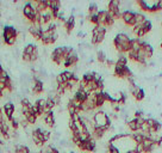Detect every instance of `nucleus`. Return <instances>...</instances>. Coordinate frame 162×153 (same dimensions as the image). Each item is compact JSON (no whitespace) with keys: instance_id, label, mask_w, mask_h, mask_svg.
<instances>
[{"instance_id":"f257e3e1","label":"nucleus","mask_w":162,"mask_h":153,"mask_svg":"<svg viewBox=\"0 0 162 153\" xmlns=\"http://www.w3.org/2000/svg\"><path fill=\"white\" fill-rule=\"evenodd\" d=\"M113 46L120 54L129 53L131 50V38L126 34L119 32L113 38Z\"/></svg>"},{"instance_id":"f03ea898","label":"nucleus","mask_w":162,"mask_h":153,"mask_svg":"<svg viewBox=\"0 0 162 153\" xmlns=\"http://www.w3.org/2000/svg\"><path fill=\"white\" fill-rule=\"evenodd\" d=\"M93 125L94 127H100L104 128L106 132L111 128V120L110 117L104 112V111H98L94 114L93 116Z\"/></svg>"},{"instance_id":"7ed1b4c3","label":"nucleus","mask_w":162,"mask_h":153,"mask_svg":"<svg viewBox=\"0 0 162 153\" xmlns=\"http://www.w3.org/2000/svg\"><path fill=\"white\" fill-rule=\"evenodd\" d=\"M106 31H107V29L105 26H94L93 28L92 38H91V42H92L93 46H97V44H99L104 41Z\"/></svg>"},{"instance_id":"20e7f679","label":"nucleus","mask_w":162,"mask_h":153,"mask_svg":"<svg viewBox=\"0 0 162 153\" xmlns=\"http://www.w3.org/2000/svg\"><path fill=\"white\" fill-rule=\"evenodd\" d=\"M120 1L119 0H111L107 5V12L115 18V19H122V10L119 7Z\"/></svg>"},{"instance_id":"39448f33","label":"nucleus","mask_w":162,"mask_h":153,"mask_svg":"<svg viewBox=\"0 0 162 153\" xmlns=\"http://www.w3.org/2000/svg\"><path fill=\"white\" fill-rule=\"evenodd\" d=\"M113 74L118 78H130L132 76V72L131 70L126 66H119V65H115V70H113Z\"/></svg>"},{"instance_id":"423d86ee","label":"nucleus","mask_w":162,"mask_h":153,"mask_svg":"<svg viewBox=\"0 0 162 153\" xmlns=\"http://www.w3.org/2000/svg\"><path fill=\"white\" fill-rule=\"evenodd\" d=\"M36 10L31 6V4L30 2H26L25 5H24L23 7V15L24 17L26 18V21L30 23V24H32V22L35 21V17H36Z\"/></svg>"},{"instance_id":"0eeeda50","label":"nucleus","mask_w":162,"mask_h":153,"mask_svg":"<svg viewBox=\"0 0 162 153\" xmlns=\"http://www.w3.org/2000/svg\"><path fill=\"white\" fill-rule=\"evenodd\" d=\"M122 21L124 22V24L126 26H134L136 25V21H135V12L130 11V10H125L122 13Z\"/></svg>"},{"instance_id":"6e6552de","label":"nucleus","mask_w":162,"mask_h":153,"mask_svg":"<svg viewBox=\"0 0 162 153\" xmlns=\"http://www.w3.org/2000/svg\"><path fill=\"white\" fill-rule=\"evenodd\" d=\"M18 37V31L13 28V26L6 25L4 26V30H2V38H4V42H7L8 40L11 38H17Z\"/></svg>"},{"instance_id":"1a4fd4ad","label":"nucleus","mask_w":162,"mask_h":153,"mask_svg":"<svg viewBox=\"0 0 162 153\" xmlns=\"http://www.w3.org/2000/svg\"><path fill=\"white\" fill-rule=\"evenodd\" d=\"M81 151H86V152H94L95 151V140L94 139H90L86 141H81V144L78 146Z\"/></svg>"},{"instance_id":"9d476101","label":"nucleus","mask_w":162,"mask_h":153,"mask_svg":"<svg viewBox=\"0 0 162 153\" xmlns=\"http://www.w3.org/2000/svg\"><path fill=\"white\" fill-rule=\"evenodd\" d=\"M78 61H79V55H78V53L74 50V49H71V51L69 53V55L67 56V59H66L65 62H63V66H65V67L74 66V65L78 63Z\"/></svg>"},{"instance_id":"9b49d317","label":"nucleus","mask_w":162,"mask_h":153,"mask_svg":"<svg viewBox=\"0 0 162 153\" xmlns=\"http://www.w3.org/2000/svg\"><path fill=\"white\" fill-rule=\"evenodd\" d=\"M32 91H33V93H36V95H40V93H42V92L44 91V84H43V81H42L40 78H37V76H35L33 80H32Z\"/></svg>"},{"instance_id":"f8f14e48","label":"nucleus","mask_w":162,"mask_h":153,"mask_svg":"<svg viewBox=\"0 0 162 153\" xmlns=\"http://www.w3.org/2000/svg\"><path fill=\"white\" fill-rule=\"evenodd\" d=\"M2 110L5 112V115L7 116V120L11 121L13 119V115H14V110H16V106L14 104L11 102H6L2 106Z\"/></svg>"},{"instance_id":"ddd939ff","label":"nucleus","mask_w":162,"mask_h":153,"mask_svg":"<svg viewBox=\"0 0 162 153\" xmlns=\"http://www.w3.org/2000/svg\"><path fill=\"white\" fill-rule=\"evenodd\" d=\"M130 90H131V95L135 97V99L137 102H141V101L144 99L145 93H144V90L143 89H141L138 86H134V87H130Z\"/></svg>"},{"instance_id":"4468645a","label":"nucleus","mask_w":162,"mask_h":153,"mask_svg":"<svg viewBox=\"0 0 162 153\" xmlns=\"http://www.w3.org/2000/svg\"><path fill=\"white\" fill-rule=\"evenodd\" d=\"M147 122L149 125L151 134H155V133H157L161 129V123L157 120H155V119H147Z\"/></svg>"},{"instance_id":"2eb2a0df","label":"nucleus","mask_w":162,"mask_h":153,"mask_svg":"<svg viewBox=\"0 0 162 153\" xmlns=\"http://www.w3.org/2000/svg\"><path fill=\"white\" fill-rule=\"evenodd\" d=\"M63 25H65V29H66L67 34H70L71 30H73L74 26H75V17H74V16H70L69 18L66 19V22L63 23Z\"/></svg>"},{"instance_id":"dca6fc26","label":"nucleus","mask_w":162,"mask_h":153,"mask_svg":"<svg viewBox=\"0 0 162 153\" xmlns=\"http://www.w3.org/2000/svg\"><path fill=\"white\" fill-rule=\"evenodd\" d=\"M109 17V12L107 10H100L98 12V22H99V26H104L106 19Z\"/></svg>"},{"instance_id":"f3484780","label":"nucleus","mask_w":162,"mask_h":153,"mask_svg":"<svg viewBox=\"0 0 162 153\" xmlns=\"http://www.w3.org/2000/svg\"><path fill=\"white\" fill-rule=\"evenodd\" d=\"M43 119H44V122H46V126L54 127V125H55V116H54V112L52 111L44 114L43 115Z\"/></svg>"},{"instance_id":"a211bd4d","label":"nucleus","mask_w":162,"mask_h":153,"mask_svg":"<svg viewBox=\"0 0 162 153\" xmlns=\"http://www.w3.org/2000/svg\"><path fill=\"white\" fill-rule=\"evenodd\" d=\"M105 129L104 128H100V127H94L92 130V138L94 140H99V139H101L103 136H104V134H105Z\"/></svg>"},{"instance_id":"6ab92c4d","label":"nucleus","mask_w":162,"mask_h":153,"mask_svg":"<svg viewBox=\"0 0 162 153\" xmlns=\"http://www.w3.org/2000/svg\"><path fill=\"white\" fill-rule=\"evenodd\" d=\"M130 136H131V139L134 140V142H135L136 145H137V144H142V142L145 140V138H147L142 132H136V133L131 134Z\"/></svg>"},{"instance_id":"aec40b11","label":"nucleus","mask_w":162,"mask_h":153,"mask_svg":"<svg viewBox=\"0 0 162 153\" xmlns=\"http://www.w3.org/2000/svg\"><path fill=\"white\" fill-rule=\"evenodd\" d=\"M128 127H129V129H130L131 132H134V133L141 130V125L138 123L137 119H132V120L128 121Z\"/></svg>"},{"instance_id":"412c9836","label":"nucleus","mask_w":162,"mask_h":153,"mask_svg":"<svg viewBox=\"0 0 162 153\" xmlns=\"http://www.w3.org/2000/svg\"><path fill=\"white\" fill-rule=\"evenodd\" d=\"M48 7H49L52 12L61 11V10H60V7H61V2L57 1V0H48Z\"/></svg>"},{"instance_id":"4be33fe9","label":"nucleus","mask_w":162,"mask_h":153,"mask_svg":"<svg viewBox=\"0 0 162 153\" xmlns=\"http://www.w3.org/2000/svg\"><path fill=\"white\" fill-rule=\"evenodd\" d=\"M142 42L143 41L139 38H131V50L138 53L141 49V46H142Z\"/></svg>"},{"instance_id":"5701e85b","label":"nucleus","mask_w":162,"mask_h":153,"mask_svg":"<svg viewBox=\"0 0 162 153\" xmlns=\"http://www.w3.org/2000/svg\"><path fill=\"white\" fill-rule=\"evenodd\" d=\"M137 5L139 6V8H141V10L147 11V12H150L151 2H148V1H145V0H138V1H137Z\"/></svg>"},{"instance_id":"b1692460","label":"nucleus","mask_w":162,"mask_h":153,"mask_svg":"<svg viewBox=\"0 0 162 153\" xmlns=\"http://www.w3.org/2000/svg\"><path fill=\"white\" fill-rule=\"evenodd\" d=\"M24 119L27 121V123H29V125H35V123H36V121H37V116H36V115H33V114H30V112L24 114Z\"/></svg>"},{"instance_id":"393cba45","label":"nucleus","mask_w":162,"mask_h":153,"mask_svg":"<svg viewBox=\"0 0 162 153\" xmlns=\"http://www.w3.org/2000/svg\"><path fill=\"white\" fill-rule=\"evenodd\" d=\"M139 28L145 32V34H148L150 30H151V28H153V24H151V22L150 21H145V22H143L142 24H139Z\"/></svg>"},{"instance_id":"a878e982","label":"nucleus","mask_w":162,"mask_h":153,"mask_svg":"<svg viewBox=\"0 0 162 153\" xmlns=\"http://www.w3.org/2000/svg\"><path fill=\"white\" fill-rule=\"evenodd\" d=\"M161 10H162V0H160V1H153L151 2L150 12H159Z\"/></svg>"},{"instance_id":"bb28decb","label":"nucleus","mask_w":162,"mask_h":153,"mask_svg":"<svg viewBox=\"0 0 162 153\" xmlns=\"http://www.w3.org/2000/svg\"><path fill=\"white\" fill-rule=\"evenodd\" d=\"M135 21H136V25H139L143 22H145L147 18L142 12H135Z\"/></svg>"},{"instance_id":"cd10ccee","label":"nucleus","mask_w":162,"mask_h":153,"mask_svg":"<svg viewBox=\"0 0 162 153\" xmlns=\"http://www.w3.org/2000/svg\"><path fill=\"white\" fill-rule=\"evenodd\" d=\"M36 49H37V46H35V44H32V43H29V44L25 46L23 53L24 54H27V55H31Z\"/></svg>"},{"instance_id":"c85d7f7f","label":"nucleus","mask_w":162,"mask_h":153,"mask_svg":"<svg viewBox=\"0 0 162 153\" xmlns=\"http://www.w3.org/2000/svg\"><path fill=\"white\" fill-rule=\"evenodd\" d=\"M128 63V57L124 55V54H119L118 59L116 61V65H119V66H126Z\"/></svg>"},{"instance_id":"c756f323","label":"nucleus","mask_w":162,"mask_h":153,"mask_svg":"<svg viewBox=\"0 0 162 153\" xmlns=\"http://www.w3.org/2000/svg\"><path fill=\"white\" fill-rule=\"evenodd\" d=\"M97 60H98L100 63H105V62H106V60H107L105 51H103V50L97 51Z\"/></svg>"},{"instance_id":"7c9ffc66","label":"nucleus","mask_w":162,"mask_h":153,"mask_svg":"<svg viewBox=\"0 0 162 153\" xmlns=\"http://www.w3.org/2000/svg\"><path fill=\"white\" fill-rule=\"evenodd\" d=\"M13 153H30V148L25 145H17Z\"/></svg>"},{"instance_id":"2f4dec72","label":"nucleus","mask_w":162,"mask_h":153,"mask_svg":"<svg viewBox=\"0 0 162 153\" xmlns=\"http://www.w3.org/2000/svg\"><path fill=\"white\" fill-rule=\"evenodd\" d=\"M98 12H99V10H98V5H97L95 2L90 4V7H88V16H91V15H97Z\"/></svg>"},{"instance_id":"473e14b6","label":"nucleus","mask_w":162,"mask_h":153,"mask_svg":"<svg viewBox=\"0 0 162 153\" xmlns=\"http://www.w3.org/2000/svg\"><path fill=\"white\" fill-rule=\"evenodd\" d=\"M128 57H129L130 60H132V61L137 62V60H138V53H137V51L130 50L129 53H128Z\"/></svg>"},{"instance_id":"72a5a7b5","label":"nucleus","mask_w":162,"mask_h":153,"mask_svg":"<svg viewBox=\"0 0 162 153\" xmlns=\"http://www.w3.org/2000/svg\"><path fill=\"white\" fill-rule=\"evenodd\" d=\"M107 151H109V153H120V151L117 148V146L113 145V144H109L107 145Z\"/></svg>"},{"instance_id":"f704fd0d","label":"nucleus","mask_w":162,"mask_h":153,"mask_svg":"<svg viewBox=\"0 0 162 153\" xmlns=\"http://www.w3.org/2000/svg\"><path fill=\"white\" fill-rule=\"evenodd\" d=\"M38 60V48L30 55V62H35Z\"/></svg>"},{"instance_id":"c9c22d12","label":"nucleus","mask_w":162,"mask_h":153,"mask_svg":"<svg viewBox=\"0 0 162 153\" xmlns=\"http://www.w3.org/2000/svg\"><path fill=\"white\" fill-rule=\"evenodd\" d=\"M21 105L22 106H31L32 104L30 103L29 98H23V99H21Z\"/></svg>"},{"instance_id":"e433bc0d","label":"nucleus","mask_w":162,"mask_h":153,"mask_svg":"<svg viewBox=\"0 0 162 153\" xmlns=\"http://www.w3.org/2000/svg\"><path fill=\"white\" fill-rule=\"evenodd\" d=\"M43 139H44V142L49 141V139H50V132L49 130H44L43 129Z\"/></svg>"},{"instance_id":"4c0bfd02","label":"nucleus","mask_w":162,"mask_h":153,"mask_svg":"<svg viewBox=\"0 0 162 153\" xmlns=\"http://www.w3.org/2000/svg\"><path fill=\"white\" fill-rule=\"evenodd\" d=\"M105 63H106V66H109V67H111V66H115V65H116V62H115L113 60H111V59H107Z\"/></svg>"},{"instance_id":"58836bf2","label":"nucleus","mask_w":162,"mask_h":153,"mask_svg":"<svg viewBox=\"0 0 162 153\" xmlns=\"http://www.w3.org/2000/svg\"><path fill=\"white\" fill-rule=\"evenodd\" d=\"M22 59H23V61H25V62H30V55H27V54H24L23 53Z\"/></svg>"},{"instance_id":"ea45409f","label":"nucleus","mask_w":162,"mask_h":153,"mask_svg":"<svg viewBox=\"0 0 162 153\" xmlns=\"http://www.w3.org/2000/svg\"><path fill=\"white\" fill-rule=\"evenodd\" d=\"M141 117H143V111H136L135 112V119H141Z\"/></svg>"},{"instance_id":"a19ab883","label":"nucleus","mask_w":162,"mask_h":153,"mask_svg":"<svg viewBox=\"0 0 162 153\" xmlns=\"http://www.w3.org/2000/svg\"><path fill=\"white\" fill-rule=\"evenodd\" d=\"M135 147H136V146H135ZM126 153H138V152L136 151V148H131V150H129Z\"/></svg>"},{"instance_id":"79ce46f5","label":"nucleus","mask_w":162,"mask_h":153,"mask_svg":"<svg viewBox=\"0 0 162 153\" xmlns=\"http://www.w3.org/2000/svg\"><path fill=\"white\" fill-rule=\"evenodd\" d=\"M38 153H48V151H46V147L43 146V147L41 148V151H40V152H38Z\"/></svg>"},{"instance_id":"37998d69","label":"nucleus","mask_w":162,"mask_h":153,"mask_svg":"<svg viewBox=\"0 0 162 153\" xmlns=\"http://www.w3.org/2000/svg\"><path fill=\"white\" fill-rule=\"evenodd\" d=\"M2 72H4V68H2V67H1V65H0V74H1Z\"/></svg>"},{"instance_id":"c03bdc74","label":"nucleus","mask_w":162,"mask_h":153,"mask_svg":"<svg viewBox=\"0 0 162 153\" xmlns=\"http://www.w3.org/2000/svg\"><path fill=\"white\" fill-rule=\"evenodd\" d=\"M160 47H161V48H162V41H161V44H160Z\"/></svg>"},{"instance_id":"a18cd8bd","label":"nucleus","mask_w":162,"mask_h":153,"mask_svg":"<svg viewBox=\"0 0 162 153\" xmlns=\"http://www.w3.org/2000/svg\"><path fill=\"white\" fill-rule=\"evenodd\" d=\"M161 28H162V22H161Z\"/></svg>"}]
</instances>
